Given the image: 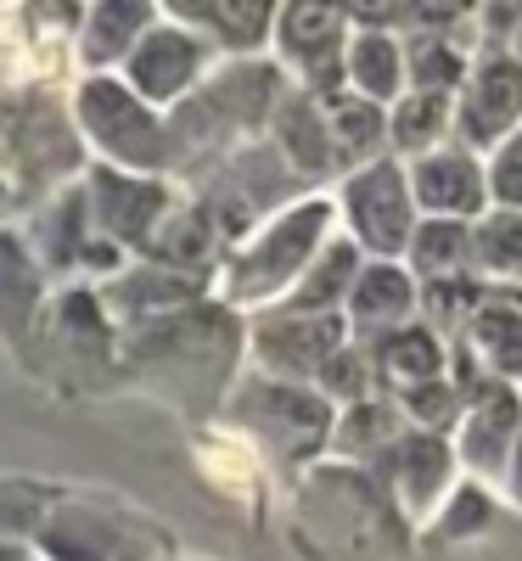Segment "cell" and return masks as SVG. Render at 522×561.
Here are the masks:
<instances>
[{"mask_svg": "<svg viewBox=\"0 0 522 561\" xmlns=\"http://www.w3.org/2000/svg\"><path fill=\"white\" fill-rule=\"evenodd\" d=\"M326 230H331V203L309 197L281 208L264 230H253L248 248L230 259L225 270V298L230 304H264L275 293H293L298 275L315 264V253L326 248Z\"/></svg>", "mask_w": 522, "mask_h": 561, "instance_id": "obj_1", "label": "cell"}, {"mask_svg": "<svg viewBox=\"0 0 522 561\" xmlns=\"http://www.w3.org/2000/svg\"><path fill=\"white\" fill-rule=\"evenodd\" d=\"M338 348H349V320L343 314H293V309H275V314H264L253 325V354L264 365V377H275V382L309 388Z\"/></svg>", "mask_w": 522, "mask_h": 561, "instance_id": "obj_7", "label": "cell"}, {"mask_svg": "<svg viewBox=\"0 0 522 561\" xmlns=\"http://www.w3.org/2000/svg\"><path fill=\"white\" fill-rule=\"evenodd\" d=\"M0 203H7V185H0Z\"/></svg>", "mask_w": 522, "mask_h": 561, "instance_id": "obj_38", "label": "cell"}, {"mask_svg": "<svg viewBox=\"0 0 522 561\" xmlns=\"http://www.w3.org/2000/svg\"><path fill=\"white\" fill-rule=\"evenodd\" d=\"M281 68L270 62H230L225 73H214L203 90L180 102L174 113V140H180V158H192L197 147H219L236 129H259L264 118H275L281 107Z\"/></svg>", "mask_w": 522, "mask_h": 561, "instance_id": "obj_3", "label": "cell"}, {"mask_svg": "<svg viewBox=\"0 0 522 561\" xmlns=\"http://www.w3.org/2000/svg\"><path fill=\"white\" fill-rule=\"evenodd\" d=\"M124 68H129V90L147 107H163V102H180V96H192L197 90V79H203V68H208V39L203 34H192V28H174V23H163V28H147L135 39V51L124 57Z\"/></svg>", "mask_w": 522, "mask_h": 561, "instance_id": "obj_12", "label": "cell"}, {"mask_svg": "<svg viewBox=\"0 0 522 561\" xmlns=\"http://www.w3.org/2000/svg\"><path fill=\"white\" fill-rule=\"evenodd\" d=\"M472 275L489 287H522V214H484L472 225Z\"/></svg>", "mask_w": 522, "mask_h": 561, "instance_id": "obj_27", "label": "cell"}, {"mask_svg": "<svg viewBox=\"0 0 522 561\" xmlns=\"http://www.w3.org/2000/svg\"><path fill=\"white\" fill-rule=\"evenodd\" d=\"M0 152L7 158H18L29 174H63V169H73L79 163V140H73V129L63 124V113H57V102H45V96H18L12 107H7V118H0Z\"/></svg>", "mask_w": 522, "mask_h": 561, "instance_id": "obj_15", "label": "cell"}, {"mask_svg": "<svg viewBox=\"0 0 522 561\" xmlns=\"http://www.w3.org/2000/svg\"><path fill=\"white\" fill-rule=\"evenodd\" d=\"M343 214H349V230H354L349 242L360 253H376L383 264H394L410 248V237H416L410 174L394 158H376V163L354 169L343 180Z\"/></svg>", "mask_w": 522, "mask_h": 561, "instance_id": "obj_5", "label": "cell"}, {"mask_svg": "<svg viewBox=\"0 0 522 561\" xmlns=\"http://www.w3.org/2000/svg\"><path fill=\"white\" fill-rule=\"evenodd\" d=\"M371 382H376V377H371V354L349 343V348H338V354L326 359V370H320V377H315V393H320L326 404L338 399V404L349 410V404L371 399Z\"/></svg>", "mask_w": 522, "mask_h": 561, "instance_id": "obj_34", "label": "cell"}, {"mask_svg": "<svg viewBox=\"0 0 522 561\" xmlns=\"http://www.w3.org/2000/svg\"><path fill=\"white\" fill-rule=\"evenodd\" d=\"M383 494L405 511L410 523H433V511L455 494V449L439 433H405L383 460L371 466Z\"/></svg>", "mask_w": 522, "mask_h": 561, "instance_id": "obj_10", "label": "cell"}, {"mask_svg": "<svg viewBox=\"0 0 522 561\" xmlns=\"http://www.w3.org/2000/svg\"><path fill=\"white\" fill-rule=\"evenodd\" d=\"M522 129V57L489 51L478 68L466 73L455 96V135L461 152H500L506 140Z\"/></svg>", "mask_w": 522, "mask_h": 561, "instance_id": "obj_6", "label": "cell"}, {"mask_svg": "<svg viewBox=\"0 0 522 561\" xmlns=\"http://www.w3.org/2000/svg\"><path fill=\"white\" fill-rule=\"evenodd\" d=\"M343 79L354 96L388 107L405 96V45L399 34H383V28H360L349 34V57H343Z\"/></svg>", "mask_w": 522, "mask_h": 561, "instance_id": "obj_19", "label": "cell"}, {"mask_svg": "<svg viewBox=\"0 0 522 561\" xmlns=\"http://www.w3.org/2000/svg\"><path fill=\"white\" fill-rule=\"evenodd\" d=\"M360 270L365 264H360V248L349 237L343 242H326L315 253V264L298 275V287L287 293V304H281V309H293V314H343Z\"/></svg>", "mask_w": 522, "mask_h": 561, "instance_id": "obj_20", "label": "cell"}, {"mask_svg": "<svg viewBox=\"0 0 522 561\" xmlns=\"http://www.w3.org/2000/svg\"><path fill=\"white\" fill-rule=\"evenodd\" d=\"M230 410L270 455H281L287 466L315 460L331 444V427H338V415H331V404L315 388L275 382V377H253L242 393H236Z\"/></svg>", "mask_w": 522, "mask_h": 561, "instance_id": "obj_4", "label": "cell"}, {"mask_svg": "<svg viewBox=\"0 0 522 561\" xmlns=\"http://www.w3.org/2000/svg\"><path fill=\"white\" fill-rule=\"evenodd\" d=\"M410 197L427 219H455V225H478L484 219V203H489V174L484 163L461 152V147H439L416 158L410 169Z\"/></svg>", "mask_w": 522, "mask_h": 561, "instance_id": "obj_13", "label": "cell"}, {"mask_svg": "<svg viewBox=\"0 0 522 561\" xmlns=\"http://www.w3.org/2000/svg\"><path fill=\"white\" fill-rule=\"evenodd\" d=\"M416 309V275L405 264H365L354 293H349V320L365 332H394Z\"/></svg>", "mask_w": 522, "mask_h": 561, "instance_id": "obj_24", "label": "cell"}, {"mask_svg": "<svg viewBox=\"0 0 522 561\" xmlns=\"http://www.w3.org/2000/svg\"><path fill=\"white\" fill-rule=\"evenodd\" d=\"M484 174H489V197H495L506 214H522V129L495 152V163H489Z\"/></svg>", "mask_w": 522, "mask_h": 561, "instance_id": "obj_35", "label": "cell"}, {"mask_svg": "<svg viewBox=\"0 0 522 561\" xmlns=\"http://www.w3.org/2000/svg\"><path fill=\"white\" fill-rule=\"evenodd\" d=\"M152 7H97L84 18V57L90 62H118L135 51V39L147 34Z\"/></svg>", "mask_w": 522, "mask_h": 561, "instance_id": "obj_32", "label": "cell"}, {"mask_svg": "<svg viewBox=\"0 0 522 561\" xmlns=\"http://www.w3.org/2000/svg\"><path fill=\"white\" fill-rule=\"evenodd\" d=\"M0 561H23V556H18V545H7V539H0Z\"/></svg>", "mask_w": 522, "mask_h": 561, "instance_id": "obj_37", "label": "cell"}, {"mask_svg": "<svg viewBox=\"0 0 522 561\" xmlns=\"http://www.w3.org/2000/svg\"><path fill=\"white\" fill-rule=\"evenodd\" d=\"M326 107V129H331V147H338V169H365L388 152V107H376L365 96H354V90H343V96L320 102Z\"/></svg>", "mask_w": 522, "mask_h": 561, "instance_id": "obj_23", "label": "cell"}, {"mask_svg": "<svg viewBox=\"0 0 522 561\" xmlns=\"http://www.w3.org/2000/svg\"><path fill=\"white\" fill-rule=\"evenodd\" d=\"M84 214H90V230H102V242L147 248L158 237V225L169 219V185L147 174H124V169H97L84 185Z\"/></svg>", "mask_w": 522, "mask_h": 561, "instance_id": "obj_11", "label": "cell"}, {"mask_svg": "<svg viewBox=\"0 0 522 561\" xmlns=\"http://www.w3.org/2000/svg\"><path fill=\"white\" fill-rule=\"evenodd\" d=\"M39 550L57 556V561H113V550H124V534H113L97 511L68 505V511H57V517H45Z\"/></svg>", "mask_w": 522, "mask_h": 561, "instance_id": "obj_28", "label": "cell"}, {"mask_svg": "<svg viewBox=\"0 0 522 561\" xmlns=\"http://www.w3.org/2000/svg\"><path fill=\"white\" fill-rule=\"evenodd\" d=\"M293 185H298V174L287 169V158H281L275 147H248V152H236V163L219 174L203 214L214 225V237H242L253 219H264V214L275 219V208L287 203Z\"/></svg>", "mask_w": 522, "mask_h": 561, "instance_id": "obj_9", "label": "cell"}, {"mask_svg": "<svg viewBox=\"0 0 522 561\" xmlns=\"http://www.w3.org/2000/svg\"><path fill=\"white\" fill-rule=\"evenodd\" d=\"M275 45L287 68L304 79L315 102L343 96V57H349V12L331 7H281L275 12Z\"/></svg>", "mask_w": 522, "mask_h": 561, "instance_id": "obj_8", "label": "cell"}, {"mask_svg": "<svg viewBox=\"0 0 522 561\" xmlns=\"http://www.w3.org/2000/svg\"><path fill=\"white\" fill-rule=\"evenodd\" d=\"M455 129V96H427V90H405V96L394 102L388 113V147L427 158V152H439V140Z\"/></svg>", "mask_w": 522, "mask_h": 561, "instance_id": "obj_26", "label": "cell"}, {"mask_svg": "<svg viewBox=\"0 0 522 561\" xmlns=\"http://www.w3.org/2000/svg\"><path fill=\"white\" fill-rule=\"evenodd\" d=\"M399 45H405V84L410 90H427V96H461L472 62H466L461 39L450 28H416Z\"/></svg>", "mask_w": 522, "mask_h": 561, "instance_id": "obj_25", "label": "cell"}, {"mask_svg": "<svg viewBox=\"0 0 522 561\" xmlns=\"http://www.w3.org/2000/svg\"><path fill=\"white\" fill-rule=\"evenodd\" d=\"M39 309V264L23 253L18 237L0 230V332L23 337V325Z\"/></svg>", "mask_w": 522, "mask_h": 561, "instance_id": "obj_31", "label": "cell"}, {"mask_svg": "<svg viewBox=\"0 0 522 561\" xmlns=\"http://www.w3.org/2000/svg\"><path fill=\"white\" fill-rule=\"evenodd\" d=\"M506 494L522 511V433H517V449H511V466H506Z\"/></svg>", "mask_w": 522, "mask_h": 561, "instance_id": "obj_36", "label": "cell"}, {"mask_svg": "<svg viewBox=\"0 0 522 561\" xmlns=\"http://www.w3.org/2000/svg\"><path fill=\"white\" fill-rule=\"evenodd\" d=\"M371 377L376 382H394L399 393L416 388V382L450 377L444 337L427 320H405V325H394V332H376V343H371Z\"/></svg>", "mask_w": 522, "mask_h": 561, "instance_id": "obj_17", "label": "cell"}, {"mask_svg": "<svg viewBox=\"0 0 522 561\" xmlns=\"http://www.w3.org/2000/svg\"><path fill=\"white\" fill-rule=\"evenodd\" d=\"M197 293H203V275L163 270V264H135L107 287V304L124 309V314H180V309L197 304Z\"/></svg>", "mask_w": 522, "mask_h": 561, "instance_id": "obj_22", "label": "cell"}, {"mask_svg": "<svg viewBox=\"0 0 522 561\" xmlns=\"http://www.w3.org/2000/svg\"><path fill=\"white\" fill-rule=\"evenodd\" d=\"M461 343L484 359L495 382H517L522 377V287H489L484 280V304L466 320Z\"/></svg>", "mask_w": 522, "mask_h": 561, "instance_id": "obj_16", "label": "cell"}, {"mask_svg": "<svg viewBox=\"0 0 522 561\" xmlns=\"http://www.w3.org/2000/svg\"><path fill=\"white\" fill-rule=\"evenodd\" d=\"M405 433L410 427H405V415H399L394 399H360V404H349L338 415V427H331V449L365 472V466H376Z\"/></svg>", "mask_w": 522, "mask_h": 561, "instance_id": "obj_21", "label": "cell"}, {"mask_svg": "<svg viewBox=\"0 0 522 561\" xmlns=\"http://www.w3.org/2000/svg\"><path fill=\"white\" fill-rule=\"evenodd\" d=\"M275 152L287 158V169L298 180H320L338 169V147H331V129H326V107L309 96V90H287L275 107Z\"/></svg>", "mask_w": 522, "mask_h": 561, "instance_id": "obj_18", "label": "cell"}, {"mask_svg": "<svg viewBox=\"0 0 522 561\" xmlns=\"http://www.w3.org/2000/svg\"><path fill=\"white\" fill-rule=\"evenodd\" d=\"M405 259H410V275H421V280L472 275V225H455V219H416V237H410Z\"/></svg>", "mask_w": 522, "mask_h": 561, "instance_id": "obj_29", "label": "cell"}, {"mask_svg": "<svg viewBox=\"0 0 522 561\" xmlns=\"http://www.w3.org/2000/svg\"><path fill=\"white\" fill-rule=\"evenodd\" d=\"M79 124H84V135L97 140V147H102L124 174L158 180V174H169V169L185 163L174 129H169L147 102H140L124 79H102V73L84 79V84H79Z\"/></svg>", "mask_w": 522, "mask_h": 561, "instance_id": "obj_2", "label": "cell"}, {"mask_svg": "<svg viewBox=\"0 0 522 561\" xmlns=\"http://www.w3.org/2000/svg\"><path fill=\"white\" fill-rule=\"evenodd\" d=\"M394 404H399V415L410 421L416 433H439V438L466 415V404H461V393H455L450 377H439V382H416V388L394 393Z\"/></svg>", "mask_w": 522, "mask_h": 561, "instance_id": "obj_33", "label": "cell"}, {"mask_svg": "<svg viewBox=\"0 0 522 561\" xmlns=\"http://www.w3.org/2000/svg\"><path fill=\"white\" fill-rule=\"evenodd\" d=\"M517 433H522V393L511 382H495L489 393H478L461 415V466L472 472V483H506V466H511V449H517Z\"/></svg>", "mask_w": 522, "mask_h": 561, "instance_id": "obj_14", "label": "cell"}, {"mask_svg": "<svg viewBox=\"0 0 522 561\" xmlns=\"http://www.w3.org/2000/svg\"><path fill=\"white\" fill-rule=\"evenodd\" d=\"M0 158H7V152H0Z\"/></svg>", "mask_w": 522, "mask_h": 561, "instance_id": "obj_39", "label": "cell"}, {"mask_svg": "<svg viewBox=\"0 0 522 561\" xmlns=\"http://www.w3.org/2000/svg\"><path fill=\"white\" fill-rule=\"evenodd\" d=\"M169 18H180L185 28H203V39H219L230 51H259L275 28V7H174Z\"/></svg>", "mask_w": 522, "mask_h": 561, "instance_id": "obj_30", "label": "cell"}]
</instances>
